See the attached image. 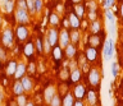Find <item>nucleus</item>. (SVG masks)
<instances>
[{
	"instance_id": "nucleus-1",
	"label": "nucleus",
	"mask_w": 123,
	"mask_h": 106,
	"mask_svg": "<svg viewBox=\"0 0 123 106\" xmlns=\"http://www.w3.org/2000/svg\"><path fill=\"white\" fill-rule=\"evenodd\" d=\"M87 82L91 86L92 89L98 91L100 88V84H101V72L99 70V68L91 65L90 70L87 73Z\"/></svg>"
},
{
	"instance_id": "nucleus-2",
	"label": "nucleus",
	"mask_w": 123,
	"mask_h": 106,
	"mask_svg": "<svg viewBox=\"0 0 123 106\" xmlns=\"http://www.w3.org/2000/svg\"><path fill=\"white\" fill-rule=\"evenodd\" d=\"M0 42L5 49H10L15 45V33L14 29L10 27H6L1 31L0 35Z\"/></svg>"
},
{
	"instance_id": "nucleus-3",
	"label": "nucleus",
	"mask_w": 123,
	"mask_h": 106,
	"mask_svg": "<svg viewBox=\"0 0 123 106\" xmlns=\"http://www.w3.org/2000/svg\"><path fill=\"white\" fill-rule=\"evenodd\" d=\"M105 37H106V33L104 29H101L99 33H90L87 39V45H90V46L95 49H100L103 46V42L105 41Z\"/></svg>"
},
{
	"instance_id": "nucleus-4",
	"label": "nucleus",
	"mask_w": 123,
	"mask_h": 106,
	"mask_svg": "<svg viewBox=\"0 0 123 106\" xmlns=\"http://www.w3.org/2000/svg\"><path fill=\"white\" fill-rule=\"evenodd\" d=\"M103 58L105 61H109V60H111V58H113L114 52H115V44L113 39H105V41L103 42Z\"/></svg>"
},
{
	"instance_id": "nucleus-5",
	"label": "nucleus",
	"mask_w": 123,
	"mask_h": 106,
	"mask_svg": "<svg viewBox=\"0 0 123 106\" xmlns=\"http://www.w3.org/2000/svg\"><path fill=\"white\" fill-rule=\"evenodd\" d=\"M15 33V41H18V44H23L30 39V29L26 24H18L14 29Z\"/></svg>"
},
{
	"instance_id": "nucleus-6",
	"label": "nucleus",
	"mask_w": 123,
	"mask_h": 106,
	"mask_svg": "<svg viewBox=\"0 0 123 106\" xmlns=\"http://www.w3.org/2000/svg\"><path fill=\"white\" fill-rule=\"evenodd\" d=\"M14 18L18 24H28L31 22V14L28 13L27 9H15Z\"/></svg>"
},
{
	"instance_id": "nucleus-7",
	"label": "nucleus",
	"mask_w": 123,
	"mask_h": 106,
	"mask_svg": "<svg viewBox=\"0 0 123 106\" xmlns=\"http://www.w3.org/2000/svg\"><path fill=\"white\" fill-rule=\"evenodd\" d=\"M22 52L25 55V58H27L28 60H33L36 56V47L32 40H27L25 42V46L22 49Z\"/></svg>"
},
{
	"instance_id": "nucleus-8",
	"label": "nucleus",
	"mask_w": 123,
	"mask_h": 106,
	"mask_svg": "<svg viewBox=\"0 0 123 106\" xmlns=\"http://www.w3.org/2000/svg\"><path fill=\"white\" fill-rule=\"evenodd\" d=\"M48 42L50 44V46L54 47L58 45V40H59V29L56 27H50L48 31H46V35L44 36Z\"/></svg>"
},
{
	"instance_id": "nucleus-9",
	"label": "nucleus",
	"mask_w": 123,
	"mask_h": 106,
	"mask_svg": "<svg viewBox=\"0 0 123 106\" xmlns=\"http://www.w3.org/2000/svg\"><path fill=\"white\" fill-rule=\"evenodd\" d=\"M83 54H85V56H86L87 61L90 63L91 65H92V64H95L96 61H98V59H99V51H98V49L92 47V46H90V45H86Z\"/></svg>"
},
{
	"instance_id": "nucleus-10",
	"label": "nucleus",
	"mask_w": 123,
	"mask_h": 106,
	"mask_svg": "<svg viewBox=\"0 0 123 106\" xmlns=\"http://www.w3.org/2000/svg\"><path fill=\"white\" fill-rule=\"evenodd\" d=\"M72 93H73L76 100H85L86 93H87V88L83 83H76L73 89H72Z\"/></svg>"
},
{
	"instance_id": "nucleus-11",
	"label": "nucleus",
	"mask_w": 123,
	"mask_h": 106,
	"mask_svg": "<svg viewBox=\"0 0 123 106\" xmlns=\"http://www.w3.org/2000/svg\"><path fill=\"white\" fill-rule=\"evenodd\" d=\"M76 61H77V67L82 70V73H88V70H90V68H91V64L87 61V59H86V56H85L83 52L77 54Z\"/></svg>"
},
{
	"instance_id": "nucleus-12",
	"label": "nucleus",
	"mask_w": 123,
	"mask_h": 106,
	"mask_svg": "<svg viewBox=\"0 0 123 106\" xmlns=\"http://www.w3.org/2000/svg\"><path fill=\"white\" fill-rule=\"evenodd\" d=\"M68 44H71V39H69V29L68 28H62L59 29V40H58V45L64 49Z\"/></svg>"
},
{
	"instance_id": "nucleus-13",
	"label": "nucleus",
	"mask_w": 123,
	"mask_h": 106,
	"mask_svg": "<svg viewBox=\"0 0 123 106\" xmlns=\"http://www.w3.org/2000/svg\"><path fill=\"white\" fill-rule=\"evenodd\" d=\"M82 70L80 69L78 67H76V68H72V69H69V83L71 84H76V83H80L81 81V78H82Z\"/></svg>"
},
{
	"instance_id": "nucleus-14",
	"label": "nucleus",
	"mask_w": 123,
	"mask_h": 106,
	"mask_svg": "<svg viewBox=\"0 0 123 106\" xmlns=\"http://www.w3.org/2000/svg\"><path fill=\"white\" fill-rule=\"evenodd\" d=\"M21 82H22V86L25 88V92L26 93H31L35 88V83H33V77L26 74L21 78Z\"/></svg>"
},
{
	"instance_id": "nucleus-15",
	"label": "nucleus",
	"mask_w": 123,
	"mask_h": 106,
	"mask_svg": "<svg viewBox=\"0 0 123 106\" xmlns=\"http://www.w3.org/2000/svg\"><path fill=\"white\" fill-rule=\"evenodd\" d=\"M68 23H69V28L72 29H81V19L74 14V12H69L67 16Z\"/></svg>"
},
{
	"instance_id": "nucleus-16",
	"label": "nucleus",
	"mask_w": 123,
	"mask_h": 106,
	"mask_svg": "<svg viewBox=\"0 0 123 106\" xmlns=\"http://www.w3.org/2000/svg\"><path fill=\"white\" fill-rule=\"evenodd\" d=\"M17 65H18V61H17V60H14V59L8 60V61H6V65H5V75H6L8 78H14Z\"/></svg>"
},
{
	"instance_id": "nucleus-17",
	"label": "nucleus",
	"mask_w": 123,
	"mask_h": 106,
	"mask_svg": "<svg viewBox=\"0 0 123 106\" xmlns=\"http://www.w3.org/2000/svg\"><path fill=\"white\" fill-rule=\"evenodd\" d=\"M63 52H64V56L67 58V60H72L77 56V46L73 44H68L63 49Z\"/></svg>"
},
{
	"instance_id": "nucleus-18",
	"label": "nucleus",
	"mask_w": 123,
	"mask_h": 106,
	"mask_svg": "<svg viewBox=\"0 0 123 106\" xmlns=\"http://www.w3.org/2000/svg\"><path fill=\"white\" fill-rule=\"evenodd\" d=\"M27 74V64L26 61H19L17 65V69H15V74H14V79H21L23 75Z\"/></svg>"
},
{
	"instance_id": "nucleus-19",
	"label": "nucleus",
	"mask_w": 123,
	"mask_h": 106,
	"mask_svg": "<svg viewBox=\"0 0 123 106\" xmlns=\"http://www.w3.org/2000/svg\"><path fill=\"white\" fill-rule=\"evenodd\" d=\"M55 93H56V87L55 86H48L44 89V101L46 104H49L51 101V98L55 96Z\"/></svg>"
},
{
	"instance_id": "nucleus-20",
	"label": "nucleus",
	"mask_w": 123,
	"mask_h": 106,
	"mask_svg": "<svg viewBox=\"0 0 123 106\" xmlns=\"http://www.w3.org/2000/svg\"><path fill=\"white\" fill-rule=\"evenodd\" d=\"M86 102L90 106L92 105H96L98 104V100H99V97H98V91H95V89H90V91H87V93H86Z\"/></svg>"
},
{
	"instance_id": "nucleus-21",
	"label": "nucleus",
	"mask_w": 123,
	"mask_h": 106,
	"mask_svg": "<svg viewBox=\"0 0 123 106\" xmlns=\"http://www.w3.org/2000/svg\"><path fill=\"white\" fill-rule=\"evenodd\" d=\"M69 39H71V44L78 46L81 42V29H69Z\"/></svg>"
},
{
	"instance_id": "nucleus-22",
	"label": "nucleus",
	"mask_w": 123,
	"mask_h": 106,
	"mask_svg": "<svg viewBox=\"0 0 123 106\" xmlns=\"http://www.w3.org/2000/svg\"><path fill=\"white\" fill-rule=\"evenodd\" d=\"M12 92H13L14 96H19V95H22V93H26L25 88H23V86H22L21 79H14L13 86H12Z\"/></svg>"
},
{
	"instance_id": "nucleus-23",
	"label": "nucleus",
	"mask_w": 123,
	"mask_h": 106,
	"mask_svg": "<svg viewBox=\"0 0 123 106\" xmlns=\"http://www.w3.org/2000/svg\"><path fill=\"white\" fill-rule=\"evenodd\" d=\"M73 12L80 19H85L86 17V5L82 4V3H78V4H74V9Z\"/></svg>"
},
{
	"instance_id": "nucleus-24",
	"label": "nucleus",
	"mask_w": 123,
	"mask_h": 106,
	"mask_svg": "<svg viewBox=\"0 0 123 106\" xmlns=\"http://www.w3.org/2000/svg\"><path fill=\"white\" fill-rule=\"evenodd\" d=\"M51 56H53V59L55 60V61H60L62 59H63V55H64V52H63V49H62L59 45H56V46H54L51 47Z\"/></svg>"
},
{
	"instance_id": "nucleus-25",
	"label": "nucleus",
	"mask_w": 123,
	"mask_h": 106,
	"mask_svg": "<svg viewBox=\"0 0 123 106\" xmlns=\"http://www.w3.org/2000/svg\"><path fill=\"white\" fill-rule=\"evenodd\" d=\"M88 29H90V33H99V32L103 29L101 21L98 19V18H96V19H94V21H91L90 26H88Z\"/></svg>"
},
{
	"instance_id": "nucleus-26",
	"label": "nucleus",
	"mask_w": 123,
	"mask_h": 106,
	"mask_svg": "<svg viewBox=\"0 0 123 106\" xmlns=\"http://www.w3.org/2000/svg\"><path fill=\"white\" fill-rule=\"evenodd\" d=\"M15 10V0H5L3 4V12L5 14H12Z\"/></svg>"
},
{
	"instance_id": "nucleus-27",
	"label": "nucleus",
	"mask_w": 123,
	"mask_h": 106,
	"mask_svg": "<svg viewBox=\"0 0 123 106\" xmlns=\"http://www.w3.org/2000/svg\"><path fill=\"white\" fill-rule=\"evenodd\" d=\"M33 44H35V47H36L37 55L44 54V36H36L35 37Z\"/></svg>"
},
{
	"instance_id": "nucleus-28",
	"label": "nucleus",
	"mask_w": 123,
	"mask_h": 106,
	"mask_svg": "<svg viewBox=\"0 0 123 106\" xmlns=\"http://www.w3.org/2000/svg\"><path fill=\"white\" fill-rule=\"evenodd\" d=\"M48 21H49L50 27H59V24H60V18H59V14L56 12L50 13L48 16Z\"/></svg>"
},
{
	"instance_id": "nucleus-29",
	"label": "nucleus",
	"mask_w": 123,
	"mask_h": 106,
	"mask_svg": "<svg viewBox=\"0 0 123 106\" xmlns=\"http://www.w3.org/2000/svg\"><path fill=\"white\" fill-rule=\"evenodd\" d=\"M74 96L72 92H67L62 97V106H73L74 105Z\"/></svg>"
},
{
	"instance_id": "nucleus-30",
	"label": "nucleus",
	"mask_w": 123,
	"mask_h": 106,
	"mask_svg": "<svg viewBox=\"0 0 123 106\" xmlns=\"http://www.w3.org/2000/svg\"><path fill=\"white\" fill-rule=\"evenodd\" d=\"M37 73V64L35 63V60H30V63L27 64V74L33 77Z\"/></svg>"
},
{
	"instance_id": "nucleus-31",
	"label": "nucleus",
	"mask_w": 123,
	"mask_h": 106,
	"mask_svg": "<svg viewBox=\"0 0 123 106\" xmlns=\"http://www.w3.org/2000/svg\"><path fill=\"white\" fill-rule=\"evenodd\" d=\"M45 8V3L44 0H35V13H36V16L42 13V10Z\"/></svg>"
},
{
	"instance_id": "nucleus-32",
	"label": "nucleus",
	"mask_w": 123,
	"mask_h": 106,
	"mask_svg": "<svg viewBox=\"0 0 123 106\" xmlns=\"http://www.w3.org/2000/svg\"><path fill=\"white\" fill-rule=\"evenodd\" d=\"M110 73H111L113 79H117L118 73H119V64H118V61H113L110 64Z\"/></svg>"
},
{
	"instance_id": "nucleus-33",
	"label": "nucleus",
	"mask_w": 123,
	"mask_h": 106,
	"mask_svg": "<svg viewBox=\"0 0 123 106\" xmlns=\"http://www.w3.org/2000/svg\"><path fill=\"white\" fill-rule=\"evenodd\" d=\"M104 16H105V18H106V21L109 22L110 24H114L115 23V14L111 12L110 9H106V10H104Z\"/></svg>"
},
{
	"instance_id": "nucleus-34",
	"label": "nucleus",
	"mask_w": 123,
	"mask_h": 106,
	"mask_svg": "<svg viewBox=\"0 0 123 106\" xmlns=\"http://www.w3.org/2000/svg\"><path fill=\"white\" fill-rule=\"evenodd\" d=\"M17 98H15V104H17V106H26L27 101H28V98H27L26 93H22L19 95V96H15Z\"/></svg>"
},
{
	"instance_id": "nucleus-35",
	"label": "nucleus",
	"mask_w": 123,
	"mask_h": 106,
	"mask_svg": "<svg viewBox=\"0 0 123 106\" xmlns=\"http://www.w3.org/2000/svg\"><path fill=\"white\" fill-rule=\"evenodd\" d=\"M49 106H62V97L59 93H55V96L51 98V101L49 102Z\"/></svg>"
},
{
	"instance_id": "nucleus-36",
	"label": "nucleus",
	"mask_w": 123,
	"mask_h": 106,
	"mask_svg": "<svg viewBox=\"0 0 123 106\" xmlns=\"http://www.w3.org/2000/svg\"><path fill=\"white\" fill-rule=\"evenodd\" d=\"M117 4V0H103V9H111L113 6H115Z\"/></svg>"
},
{
	"instance_id": "nucleus-37",
	"label": "nucleus",
	"mask_w": 123,
	"mask_h": 106,
	"mask_svg": "<svg viewBox=\"0 0 123 106\" xmlns=\"http://www.w3.org/2000/svg\"><path fill=\"white\" fill-rule=\"evenodd\" d=\"M27 1V10L31 16H36L35 13V0H26Z\"/></svg>"
},
{
	"instance_id": "nucleus-38",
	"label": "nucleus",
	"mask_w": 123,
	"mask_h": 106,
	"mask_svg": "<svg viewBox=\"0 0 123 106\" xmlns=\"http://www.w3.org/2000/svg\"><path fill=\"white\" fill-rule=\"evenodd\" d=\"M98 10V4H96L95 0H90L88 5L86 6V12H96Z\"/></svg>"
},
{
	"instance_id": "nucleus-39",
	"label": "nucleus",
	"mask_w": 123,
	"mask_h": 106,
	"mask_svg": "<svg viewBox=\"0 0 123 106\" xmlns=\"http://www.w3.org/2000/svg\"><path fill=\"white\" fill-rule=\"evenodd\" d=\"M15 9H27L26 0H15Z\"/></svg>"
},
{
	"instance_id": "nucleus-40",
	"label": "nucleus",
	"mask_w": 123,
	"mask_h": 106,
	"mask_svg": "<svg viewBox=\"0 0 123 106\" xmlns=\"http://www.w3.org/2000/svg\"><path fill=\"white\" fill-rule=\"evenodd\" d=\"M6 58H8V54H6V51H5V47L0 46V60H1V61H5Z\"/></svg>"
},
{
	"instance_id": "nucleus-41",
	"label": "nucleus",
	"mask_w": 123,
	"mask_h": 106,
	"mask_svg": "<svg viewBox=\"0 0 123 106\" xmlns=\"http://www.w3.org/2000/svg\"><path fill=\"white\" fill-rule=\"evenodd\" d=\"M118 64H119V67H123V49H121L119 50V54H118Z\"/></svg>"
},
{
	"instance_id": "nucleus-42",
	"label": "nucleus",
	"mask_w": 123,
	"mask_h": 106,
	"mask_svg": "<svg viewBox=\"0 0 123 106\" xmlns=\"http://www.w3.org/2000/svg\"><path fill=\"white\" fill-rule=\"evenodd\" d=\"M118 13H119V18H121V22L123 23V1L119 4V10H118Z\"/></svg>"
},
{
	"instance_id": "nucleus-43",
	"label": "nucleus",
	"mask_w": 123,
	"mask_h": 106,
	"mask_svg": "<svg viewBox=\"0 0 123 106\" xmlns=\"http://www.w3.org/2000/svg\"><path fill=\"white\" fill-rule=\"evenodd\" d=\"M73 106H86V102H85V100H74Z\"/></svg>"
},
{
	"instance_id": "nucleus-44",
	"label": "nucleus",
	"mask_w": 123,
	"mask_h": 106,
	"mask_svg": "<svg viewBox=\"0 0 123 106\" xmlns=\"http://www.w3.org/2000/svg\"><path fill=\"white\" fill-rule=\"evenodd\" d=\"M37 72H40V73H44V72H45V64L44 63H40V64H38V65H37Z\"/></svg>"
},
{
	"instance_id": "nucleus-45",
	"label": "nucleus",
	"mask_w": 123,
	"mask_h": 106,
	"mask_svg": "<svg viewBox=\"0 0 123 106\" xmlns=\"http://www.w3.org/2000/svg\"><path fill=\"white\" fill-rule=\"evenodd\" d=\"M26 106H36V102H35V101H32V100H28V101H27V104H26Z\"/></svg>"
},
{
	"instance_id": "nucleus-46",
	"label": "nucleus",
	"mask_w": 123,
	"mask_h": 106,
	"mask_svg": "<svg viewBox=\"0 0 123 106\" xmlns=\"http://www.w3.org/2000/svg\"><path fill=\"white\" fill-rule=\"evenodd\" d=\"M72 4H78V3H82V0H71Z\"/></svg>"
},
{
	"instance_id": "nucleus-47",
	"label": "nucleus",
	"mask_w": 123,
	"mask_h": 106,
	"mask_svg": "<svg viewBox=\"0 0 123 106\" xmlns=\"http://www.w3.org/2000/svg\"><path fill=\"white\" fill-rule=\"evenodd\" d=\"M3 24V16H1V13H0V26Z\"/></svg>"
},
{
	"instance_id": "nucleus-48",
	"label": "nucleus",
	"mask_w": 123,
	"mask_h": 106,
	"mask_svg": "<svg viewBox=\"0 0 123 106\" xmlns=\"http://www.w3.org/2000/svg\"><path fill=\"white\" fill-rule=\"evenodd\" d=\"M1 69H3V61L0 60V72H1Z\"/></svg>"
},
{
	"instance_id": "nucleus-49",
	"label": "nucleus",
	"mask_w": 123,
	"mask_h": 106,
	"mask_svg": "<svg viewBox=\"0 0 123 106\" xmlns=\"http://www.w3.org/2000/svg\"><path fill=\"white\" fill-rule=\"evenodd\" d=\"M92 106H98V104H96V105H92Z\"/></svg>"
},
{
	"instance_id": "nucleus-50",
	"label": "nucleus",
	"mask_w": 123,
	"mask_h": 106,
	"mask_svg": "<svg viewBox=\"0 0 123 106\" xmlns=\"http://www.w3.org/2000/svg\"><path fill=\"white\" fill-rule=\"evenodd\" d=\"M55 1H58V0H55Z\"/></svg>"
}]
</instances>
